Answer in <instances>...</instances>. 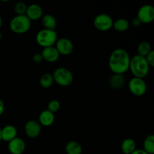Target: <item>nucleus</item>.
Returning <instances> with one entry per match:
<instances>
[{"label": "nucleus", "mask_w": 154, "mask_h": 154, "mask_svg": "<svg viewBox=\"0 0 154 154\" xmlns=\"http://www.w3.org/2000/svg\"><path fill=\"white\" fill-rule=\"evenodd\" d=\"M130 56L123 48H117L111 54L108 66L111 72L117 75H123L129 69Z\"/></svg>", "instance_id": "f257e3e1"}, {"label": "nucleus", "mask_w": 154, "mask_h": 154, "mask_svg": "<svg viewBox=\"0 0 154 154\" xmlns=\"http://www.w3.org/2000/svg\"><path fill=\"white\" fill-rule=\"evenodd\" d=\"M129 70L131 71L134 77L143 79L149 74L150 66L147 64L145 57L136 54L130 59Z\"/></svg>", "instance_id": "f03ea898"}, {"label": "nucleus", "mask_w": 154, "mask_h": 154, "mask_svg": "<svg viewBox=\"0 0 154 154\" xmlns=\"http://www.w3.org/2000/svg\"><path fill=\"white\" fill-rule=\"evenodd\" d=\"M32 21L24 15H16L10 21L11 30L16 34H24L30 29Z\"/></svg>", "instance_id": "7ed1b4c3"}, {"label": "nucleus", "mask_w": 154, "mask_h": 154, "mask_svg": "<svg viewBox=\"0 0 154 154\" xmlns=\"http://www.w3.org/2000/svg\"><path fill=\"white\" fill-rule=\"evenodd\" d=\"M35 39L38 45L45 48L54 46L58 39V36L55 30L43 29L38 31L36 35Z\"/></svg>", "instance_id": "20e7f679"}, {"label": "nucleus", "mask_w": 154, "mask_h": 154, "mask_svg": "<svg viewBox=\"0 0 154 154\" xmlns=\"http://www.w3.org/2000/svg\"><path fill=\"white\" fill-rule=\"evenodd\" d=\"M54 82L61 87H69L73 82V75L69 69L59 67L52 74Z\"/></svg>", "instance_id": "39448f33"}, {"label": "nucleus", "mask_w": 154, "mask_h": 154, "mask_svg": "<svg viewBox=\"0 0 154 154\" xmlns=\"http://www.w3.org/2000/svg\"><path fill=\"white\" fill-rule=\"evenodd\" d=\"M95 28L100 32H107L113 28L114 20L110 15L100 14L94 18L93 20Z\"/></svg>", "instance_id": "423d86ee"}, {"label": "nucleus", "mask_w": 154, "mask_h": 154, "mask_svg": "<svg viewBox=\"0 0 154 154\" xmlns=\"http://www.w3.org/2000/svg\"><path fill=\"white\" fill-rule=\"evenodd\" d=\"M129 91L135 96H142L147 92V84L142 78H132L128 84Z\"/></svg>", "instance_id": "0eeeda50"}, {"label": "nucleus", "mask_w": 154, "mask_h": 154, "mask_svg": "<svg viewBox=\"0 0 154 154\" xmlns=\"http://www.w3.org/2000/svg\"><path fill=\"white\" fill-rule=\"evenodd\" d=\"M141 23H150L154 20V8L151 5H144L139 8L137 14Z\"/></svg>", "instance_id": "6e6552de"}, {"label": "nucleus", "mask_w": 154, "mask_h": 154, "mask_svg": "<svg viewBox=\"0 0 154 154\" xmlns=\"http://www.w3.org/2000/svg\"><path fill=\"white\" fill-rule=\"evenodd\" d=\"M55 48L60 55L69 56L72 54L74 50V45L72 41L66 38L57 39L55 44Z\"/></svg>", "instance_id": "1a4fd4ad"}, {"label": "nucleus", "mask_w": 154, "mask_h": 154, "mask_svg": "<svg viewBox=\"0 0 154 154\" xmlns=\"http://www.w3.org/2000/svg\"><path fill=\"white\" fill-rule=\"evenodd\" d=\"M25 133L29 138H36L39 136L42 131V126L38 121L35 120H30L26 123L24 126Z\"/></svg>", "instance_id": "9d476101"}, {"label": "nucleus", "mask_w": 154, "mask_h": 154, "mask_svg": "<svg viewBox=\"0 0 154 154\" xmlns=\"http://www.w3.org/2000/svg\"><path fill=\"white\" fill-rule=\"evenodd\" d=\"M8 149L11 154H23L26 150V144L22 138L16 137L9 141Z\"/></svg>", "instance_id": "9b49d317"}, {"label": "nucleus", "mask_w": 154, "mask_h": 154, "mask_svg": "<svg viewBox=\"0 0 154 154\" xmlns=\"http://www.w3.org/2000/svg\"><path fill=\"white\" fill-rule=\"evenodd\" d=\"M43 10L42 8L38 4H31L27 6L26 16L31 21H35L42 17Z\"/></svg>", "instance_id": "f8f14e48"}, {"label": "nucleus", "mask_w": 154, "mask_h": 154, "mask_svg": "<svg viewBox=\"0 0 154 154\" xmlns=\"http://www.w3.org/2000/svg\"><path fill=\"white\" fill-rule=\"evenodd\" d=\"M43 60L48 63H55L60 58V54L57 51L55 47H48L43 48L42 51Z\"/></svg>", "instance_id": "ddd939ff"}, {"label": "nucleus", "mask_w": 154, "mask_h": 154, "mask_svg": "<svg viewBox=\"0 0 154 154\" xmlns=\"http://www.w3.org/2000/svg\"><path fill=\"white\" fill-rule=\"evenodd\" d=\"M2 140L9 142L17 135V129L13 125H7L2 129Z\"/></svg>", "instance_id": "4468645a"}, {"label": "nucleus", "mask_w": 154, "mask_h": 154, "mask_svg": "<svg viewBox=\"0 0 154 154\" xmlns=\"http://www.w3.org/2000/svg\"><path fill=\"white\" fill-rule=\"evenodd\" d=\"M54 120H55L54 114L48 110H44L39 114L38 123H40L41 126H50L54 123Z\"/></svg>", "instance_id": "2eb2a0df"}, {"label": "nucleus", "mask_w": 154, "mask_h": 154, "mask_svg": "<svg viewBox=\"0 0 154 154\" xmlns=\"http://www.w3.org/2000/svg\"><path fill=\"white\" fill-rule=\"evenodd\" d=\"M42 23L43 25L44 29L49 30H55L57 26V22L55 17L50 14H45L42 17Z\"/></svg>", "instance_id": "dca6fc26"}, {"label": "nucleus", "mask_w": 154, "mask_h": 154, "mask_svg": "<svg viewBox=\"0 0 154 154\" xmlns=\"http://www.w3.org/2000/svg\"><path fill=\"white\" fill-rule=\"evenodd\" d=\"M125 84V78L123 75L114 74L109 79V85L114 90H120Z\"/></svg>", "instance_id": "f3484780"}, {"label": "nucleus", "mask_w": 154, "mask_h": 154, "mask_svg": "<svg viewBox=\"0 0 154 154\" xmlns=\"http://www.w3.org/2000/svg\"><path fill=\"white\" fill-rule=\"evenodd\" d=\"M136 150V143L132 138H126L121 144V150L124 154H131Z\"/></svg>", "instance_id": "a211bd4d"}, {"label": "nucleus", "mask_w": 154, "mask_h": 154, "mask_svg": "<svg viewBox=\"0 0 154 154\" xmlns=\"http://www.w3.org/2000/svg\"><path fill=\"white\" fill-rule=\"evenodd\" d=\"M66 152L67 154H82V146L76 141H70L66 144Z\"/></svg>", "instance_id": "6ab92c4d"}, {"label": "nucleus", "mask_w": 154, "mask_h": 154, "mask_svg": "<svg viewBox=\"0 0 154 154\" xmlns=\"http://www.w3.org/2000/svg\"><path fill=\"white\" fill-rule=\"evenodd\" d=\"M129 27V22L125 18H119L117 20L114 21L113 28L117 32H123L128 30Z\"/></svg>", "instance_id": "aec40b11"}, {"label": "nucleus", "mask_w": 154, "mask_h": 154, "mask_svg": "<svg viewBox=\"0 0 154 154\" xmlns=\"http://www.w3.org/2000/svg\"><path fill=\"white\" fill-rule=\"evenodd\" d=\"M54 83V78H53L52 74L51 73H45L42 75L39 80V84L40 86L43 88L47 89L51 87Z\"/></svg>", "instance_id": "412c9836"}, {"label": "nucleus", "mask_w": 154, "mask_h": 154, "mask_svg": "<svg viewBox=\"0 0 154 154\" xmlns=\"http://www.w3.org/2000/svg\"><path fill=\"white\" fill-rule=\"evenodd\" d=\"M143 147V150L147 153L154 154V136L153 135H148L144 139Z\"/></svg>", "instance_id": "4be33fe9"}, {"label": "nucleus", "mask_w": 154, "mask_h": 154, "mask_svg": "<svg viewBox=\"0 0 154 154\" xmlns=\"http://www.w3.org/2000/svg\"><path fill=\"white\" fill-rule=\"evenodd\" d=\"M151 51V45L148 42H141L137 48L138 55L144 57H145Z\"/></svg>", "instance_id": "5701e85b"}, {"label": "nucleus", "mask_w": 154, "mask_h": 154, "mask_svg": "<svg viewBox=\"0 0 154 154\" xmlns=\"http://www.w3.org/2000/svg\"><path fill=\"white\" fill-rule=\"evenodd\" d=\"M27 5L23 2H18L14 5V11L16 15H24L26 12Z\"/></svg>", "instance_id": "b1692460"}, {"label": "nucleus", "mask_w": 154, "mask_h": 154, "mask_svg": "<svg viewBox=\"0 0 154 154\" xmlns=\"http://www.w3.org/2000/svg\"><path fill=\"white\" fill-rule=\"evenodd\" d=\"M60 108V103L58 100L56 99H53V100L50 101L48 105V109L49 111L52 112L53 114L57 112Z\"/></svg>", "instance_id": "393cba45"}, {"label": "nucleus", "mask_w": 154, "mask_h": 154, "mask_svg": "<svg viewBox=\"0 0 154 154\" xmlns=\"http://www.w3.org/2000/svg\"><path fill=\"white\" fill-rule=\"evenodd\" d=\"M145 60L150 67H153L154 66V51H150V52L145 57Z\"/></svg>", "instance_id": "a878e982"}, {"label": "nucleus", "mask_w": 154, "mask_h": 154, "mask_svg": "<svg viewBox=\"0 0 154 154\" xmlns=\"http://www.w3.org/2000/svg\"><path fill=\"white\" fill-rule=\"evenodd\" d=\"M32 60L35 63H40L42 61H44L42 54L41 53H37V54H34V56L32 57Z\"/></svg>", "instance_id": "bb28decb"}, {"label": "nucleus", "mask_w": 154, "mask_h": 154, "mask_svg": "<svg viewBox=\"0 0 154 154\" xmlns=\"http://www.w3.org/2000/svg\"><path fill=\"white\" fill-rule=\"evenodd\" d=\"M141 22L138 20V17H134L132 20V25L135 27H138L141 25Z\"/></svg>", "instance_id": "cd10ccee"}, {"label": "nucleus", "mask_w": 154, "mask_h": 154, "mask_svg": "<svg viewBox=\"0 0 154 154\" xmlns=\"http://www.w3.org/2000/svg\"><path fill=\"white\" fill-rule=\"evenodd\" d=\"M5 111V104L2 99H0V116L3 114Z\"/></svg>", "instance_id": "c85d7f7f"}, {"label": "nucleus", "mask_w": 154, "mask_h": 154, "mask_svg": "<svg viewBox=\"0 0 154 154\" xmlns=\"http://www.w3.org/2000/svg\"><path fill=\"white\" fill-rule=\"evenodd\" d=\"M131 154H148V153H146V152L144 151V150H142V149H136L135 151L132 152Z\"/></svg>", "instance_id": "c756f323"}, {"label": "nucleus", "mask_w": 154, "mask_h": 154, "mask_svg": "<svg viewBox=\"0 0 154 154\" xmlns=\"http://www.w3.org/2000/svg\"><path fill=\"white\" fill-rule=\"evenodd\" d=\"M2 26V18L1 16H0V29H1Z\"/></svg>", "instance_id": "7c9ffc66"}, {"label": "nucleus", "mask_w": 154, "mask_h": 154, "mask_svg": "<svg viewBox=\"0 0 154 154\" xmlns=\"http://www.w3.org/2000/svg\"><path fill=\"white\" fill-rule=\"evenodd\" d=\"M2 128L0 127V141H2Z\"/></svg>", "instance_id": "2f4dec72"}, {"label": "nucleus", "mask_w": 154, "mask_h": 154, "mask_svg": "<svg viewBox=\"0 0 154 154\" xmlns=\"http://www.w3.org/2000/svg\"><path fill=\"white\" fill-rule=\"evenodd\" d=\"M2 33L0 32V39H2Z\"/></svg>", "instance_id": "473e14b6"}]
</instances>
